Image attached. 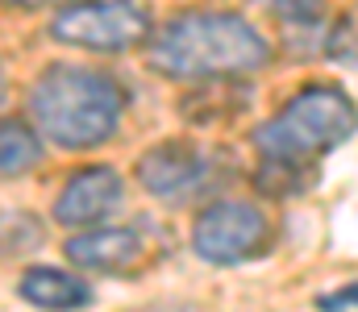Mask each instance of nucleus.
Masks as SVG:
<instances>
[{
	"instance_id": "nucleus-1",
	"label": "nucleus",
	"mask_w": 358,
	"mask_h": 312,
	"mask_svg": "<svg viewBox=\"0 0 358 312\" xmlns=\"http://www.w3.org/2000/svg\"><path fill=\"white\" fill-rule=\"evenodd\" d=\"M263 34L234 13H187L167 21L150 42V67L171 80H225L267 67Z\"/></svg>"
},
{
	"instance_id": "nucleus-2",
	"label": "nucleus",
	"mask_w": 358,
	"mask_h": 312,
	"mask_svg": "<svg viewBox=\"0 0 358 312\" xmlns=\"http://www.w3.org/2000/svg\"><path fill=\"white\" fill-rule=\"evenodd\" d=\"M121 88L88 67H50L29 92V117L38 133L63 150L104 146L121 125Z\"/></svg>"
},
{
	"instance_id": "nucleus-3",
	"label": "nucleus",
	"mask_w": 358,
	"mask_h": 312,
	"mask_svg": "<svg viewBox=\"0 0 358 312\" xmlns=\"http://www.w3.org/2000/svg\"><path fill=\"white\" fill-rule=\"evenodd\" d=\"M355 129H358V108L346 92L304 88L300 96H292L283 104L279 117H271L267 125L255 129V146L263 150V158L308 167L325 150L355 138Z\"/></svg>"
},
{
	"instance_id": "nucleus-4",
	"label": "nucleus",
	"mask_w": 358,
	"mask_h": 312,
	"mask_svg": "<svg viewBox=\"0 0 358 312\" xmlns=\"http://www.w3.org/2000/svg\"><path fill=\"white\" fill-rule=\"evenodd\" d=\"M146 34H150V17L134 0H84V4L63 8L50 21V38H59L67 46L100 50V54L129 50Z\"/></svg>"
},
{
	"instance_id": "nucleus-5",
	"label": "nucleus",
	"mask_w": 358,
	"mask_h": 312,
	"mask_svg": "<svg viewBox=\"0 0 358 312\" xmlns=\"http://www.w3.org/2000/svg\"><path fill=\"white\" fill-rule=\"evenodd\" d=\"M267 216L255 205L242 200H221V205L204 208L196 216L192 229V250L213 262V267H238L246 258H255L267 246Z\"/></svg>"
},
{
	"instance_id": "nucleus-6",
	"label": "nucleus",
	"mask_w": 358,
	"mask_h": 312,
	"mask_svg": "<svg viewBox=\"0 0 358 312\" xmlns=\"http://www.w3.org/2000/svg\"><path fill=\"white\" fill-rule=\"evenodd\" d=\"M125 200V184L113 167H88V171H76L67 179V188L59 192L55 200V216L71 229H84V225H100L108 221Z\"/></svg>"
},
{
	"instance_id": "nucleus-7",
	"label": "nucleus",
	"mask_w": 358,
	"mask_h": 312,
	"mask_svg": "<svg viewBox=\"0 0 358 312\" xmlns=\"http://www.w3.org/2000/svg\"><path fill=\"white\" fill-rule=\"evenodd\" d=\"M138 175H142L146 192H155L163 200H183L208 184V158L187 142H163L159 150L142 154Z\"/></svg>"
},
{
	"instance_id": "nucleus-8",
	"label": "nucleus",
	"mask_w": 358,
	"mask_h": 312,
	"mask_svg": "<svg viewBox=\"0 0 358 312\" xmlns=\"http://www.w3.org/2000/svg\"><path fill=\"white\" fill-rule=\"evenodd\" d=\"M67 258L84 271H104V275H117V271H129L138 258H142V237L134 229H92L67 242Z\"/></svg>"
},
{
	"instance_id": "nucleus-9",
	"label": "nucleus",
	"mask_w": 358,
	"mask_h": 312,
	"mask_svg": "<svg viewBox=\"0 0 358 312\" xmlns=\"http://www.w3.org/2000/svg\"><path fill=\"white\" fill-rule=\"evenodd\" d=\"M21 300L34 304V309H84L92 300V288L84 279L67 275V271H55V267H34L25 271L21 279Z\"/></svg>"
},
{
	"instance_id": "nucleus-10",
	"label": "nucleus",
	"mask_w": 358,
	"mask_h": 312,
	"mask_svg": "<svg viewBox=\"0 0 358 312\" xmlns=\"http://www.w3.org/2000/svg\"><path fill=\"white\" fill-rule=\"evenodd\" d=\"M42 163V138L21 121H0V175H25Z\"/></svg>"
},
{
	"instance_id": "nucleus-11",
	"label": "nucleus",
	"mask_w": 358,
	"mask_h": 312,
	"mask_svg": "<svg viewBox=\"0 0 358 312\" xmlns=\"http://www.w3.org/2000/svg\"><path fill=\"white\" fill-rule=\"evenodd\" d=\"M42 246V225L29 212H4L0 216V250L4 254H29Z\"/></svg>"
},
{
	"instance_id": "nucleus-12",
	"label": "nucleus",
	"mask_w": 358,
	"mask_h": 312,
	"mask_svg": "<svg viewBox=\"0 0 358 312\" xmlns=\"http://www.w3.org/2000/svg\"><path fill=\"white\" fill-rule=\"evenodd\" d=\"M287 25H317L325 17V0H259Z\"/></svg>"
},
{
	"instance_id": "nucleus-13",
	"label": "nucleus",
	"mask_w": 358,
	"mask_h": 312,
	"mask_svg": "<svg viewBox=\"0 0 358 312\" xmlns=\"http://www.w3.org/2000/svg\"><path fill=\"white\" fill-rule=\"evenodd\" d=\"M321 309H329V312L358 309V283H346V288H338V292H329V296H321Z\"/></svg>"
},
{
	"instance_id": "nucleus-14",
	"label": "nucleus",
	"mask_w": 358,
	"mask_h": 312,
	"mask_svg": "<svg viewBox=\"0 0 358 312\" xmlns=\"http://www.w3.org/2000/svg\"><path fill=\"white\" fill-rule=\"evenodd\" d=\"M4 4H17V8H42V4H55V0H4Z\"/></svg>"
},
{
	"instance_id": "nucleus-15",
	"label": "nucleus",
	"mask_w": 358,
	"mask_h": 312,
	"mask_svg": "<svg viewBox=\"0 0 358 312\" xmlns=\"http://www.w3.org/2000/svg\"><path fill=\"white\" fill-rule=\"evenodd\" d=\"M0 104H4V75H0Z\"/></svg>"
}]
</instances>
